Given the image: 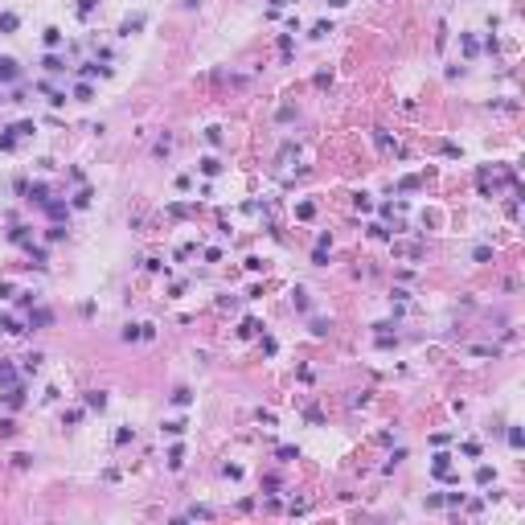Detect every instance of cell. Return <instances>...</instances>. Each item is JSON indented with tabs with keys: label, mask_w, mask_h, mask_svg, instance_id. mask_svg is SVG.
I'll return each mask as SVG.
<instances>
[{
	"label": "cell",
	"mask_w": 525,
	"mask_h": 525,
	"mask_svg": "<svg viewBox=\"0 0 525 525\" xmlns=\"http://www.w3.org/2000/svg\"><path fill=\"white\" fill-rule=\"evenodd\" d=\"M472 259H476V263H488V259H493V247H476Z\"/></svg>",
	"instance_id": "44dd1931"
},
{
	"label": "cell",
	"mask_w": 525,
	"mask_h": 525,
	"mask_svg": "<svg viewBox=\"0 0 525 525\" xmlns=\"http://www.w3.org/2000/svg\"><path fill=\"white\" fill-rule=\"evenodd\" d=\"M201 172H205V177H218V172H221V160H218V156H205V160H201Z\"/></svg>",
	"instance_id": "9c48e42d"
},
{
	"label": "cell",
	"mask_w": 525,
	"mask_h": 525,
	"mask_svg": "<svg viewBox=\"0 0 525 525\" xmlns=\"http://www.w3.org/2000/svg\"><path fill=\"white\" fill-rule=\"evenodd\" d=\"M329 329H332L329 320H312V332H316V336H329Z\"/></svg>",
	"instance_id": "484cf974"
},
{
	"label": "cell",
	"mask_w": 525,
	"mask_h": 525,
	"mask_svg": "<svg viewBox=\"0 0 525 525\" xmlns=\"http://www.w3.org/2000/svg\"><path fill=\"white\" fill-rule=\"evenodd\" d=\"M0 148H4V152H8V148H17V136H13V132H8V136H0Z\"/></svg>",
	"instance_id": "e575fe53"
},
{
	"label": "cell",
	"mask_w": 525,
	"mask_h": 525,
	"mask_svg": "<svg viewBox=\"0 0 525 525\" xmlns=\"http://www.w3.org/2000/svg\"><path fill=\"white\" fill-rule=\"evenodd\" d=\"M353 205L361 209V214H369V209H373V201H369V197H365V193H357V197H353Z\"/></svg>",
	"instance_id": "7402d4cb"
},
{
	"label": "cell",
	"mask_w": 525,
	"mask_h": 525,
	"mask_svg": "<svg viewBox=\"0 0 525 525\" xmlns=\"http://www.w3.org/2000/svg\"><path fill=\"white\" fill-rule=\"evenodd\" d=\"M139 336H144V324H127L123 329V341H139Z\"/></svg>",
	"instance_id": "5bb4252c"
},
{
	"label": "cell",
	"mask_w": 525,
	"mask_h": 525,
	"mask_svg": "<svg viewBox=\"0 0 525 525\" xmlns=\"http://www.w3.org/2000/svg\"><path fill=\"white\" fill-rule=\"evenodd\" d=\"M95 4H99V0H78V17H90V13H95Z\"/></svg>",
	"instance_id": "cb8c5ba5"
},
{
	"label": "cell",
	"mask_w": 525,
	"mask_h": 525,
	"mask_svg": "<svg viewBox=\"0 0 525 525\" xmlns=\"http://www.w3.org/2000/svg\"><path fill=\"white\" fill-rule=\"evenodd\" d=\"M329 4H332V8H341V4H349V0H329Z\"/></svg>",
	"instance_id": "8d00e7d4"
},
{
	"label": "cell",
	"mask_w": 525,
	"mask_h": 525,
	"mask_svg": "<svg viewBox=\"0 0 525 525\" xmlns=\"http://www.w3.org/2000/svg\"><path fill=\"white\" fill-rule=\"evenodd\" d=\"M189 402H193V394L185 390V386H181V390H172V406H189Z\"/></svg>",
	"instance_id": "7c38bea8"
},
{
	"label": "cell",
	"mask_w": 525,
	"mask_h": 525,
	"mask_svg": "<svg viewBox=\"0 0 525 525\" xmlns=\"http://www.w3.org/2000/svg\"><path fill=\"white\" fill-rule=\"evenodd\" d=\"M291 296H296V308L300 312H308V291H291Z\"/></svg>",
	"instance_id": "d6a6232c"
},
{
	"label": "cell",
	"mask_w": 525,
	"mask_h": 525,
	"mask_svg": "<svg viewBox=\"0 0 525 525\" xmlns=\"http://www.w3.org/2000/svg\"><path fill=\"white\" fill-rule=\"evenodd\" d=\"M139 29H144V17H127L123 25H119V33H123V37H132V33H139Z\"/></svg>",
	"instance_id": "7a4b0ae2"
},
{
	"label": "cell",
	"mask_w": 525,
	"mask_h": 525,
	"mask_svg": "<svg viewBox=\"0 0 525 525\" xmlns=\"http://www.w3.org/2000/svg\"><path fill=\"white\" fill-rule=\"evenodd\" d=\"M8 238H13L17 247H25V242H29V230H25V226H17V230H8Z\"/></svg>",
	"instance_id": "9a60e30c"
},
{
	"label": "cell",
	"mask_w": 525,
	"mask_h": 525,
	"mask_svg": "<svg viewBox=\"0 0 525 525\" xmlns=\"http://www.w3.org/2000/svg\"><path fill=\"white\" fill-rule=\"evenodd\" d=\"M13 296V283H4V279H0V300H8Z\"/></svg>",
	"instance_id": "d590c367"
},
{
	"label": "cell",
	"mask_w": 525,
	"mask_h": 525,
	"mask_svg": "<svg viewBox=\"0 0 525 525\" xmlns=\"http://www.w3.org/2000/svg\"><path fill=\"white\" fill-rule=\"evenodd\" d=\"M0 329H4V332H21V324H17V316H4V320H0Z\"/></svg>",
	"instance_id": "83f0119b"
},
{
	"label": "cell",
	"mask_w": 525,
	"mask_h": 525,
	"mask_svg": "<svg viewBox=\"0 0 525 525\" xmlns=\"http://www.w3.org/2000/svg\"><path fill=\"white\" fill-rule=\"evenodd\" d=\"M435 476L451 480V456H435Z\"/></svg>",
	"instance_id": "277c9868"
},
{
	"label": "cell",
	"mask_w": 525,
	"mask_h": 525,
	"mask_svg": "<svg viewBox=\"0 0 525 525\" xmlns=\"http://www.w3.org/2000/svg\"><path fill=\"white\" fill-rule=\"evenodd\" d=\"M312 214H316V205H312V201H304V205H296V218H312Z\"/></svg>",
	"instance_id": "f1b7e54d"
},
{
	"label": "cell",
	"mask_w": 525,
	"mask_h": 525,
	"mask_svg": "<svg viewBox=\"0 0 525 525\" xmlns=\"http://www.w3.org/2000/svg\"><path fill=\"white\" fill-rule=\"evenodd\" d=\"M41 66L50 70V74H62V70H66V66H62V57H57V54H45V62H41Z\"/></svg>",
	"instance_id": "30bf717a"
},
{
	"label": "cell",
	"mask_w": 525,
	"mask_h": 525,
	"mask_svg": "<svg viewBox=\"0 0 525 525\" xmlns=\"http://www.w3.org/2000/svg\"><path fill=\"white\" fill-rule=\"evenodd\" d=\"M41 41L50 45V50H57V45H62V29H54V25H50V29L41 33Z\"/></svg>",
	"instance_id": "52a82bcc"
},
{
	"label": "cell",
	"mask_w": 525,
	"mask_h": 525,
	"mask_svg": "<svg viewBox=\"0 0 525 525\" xmlns=\"http://www.w3.org/2000/svg\"><path fill=\"white\" fill-rule=\"evenodd\" d=\"M205 144H214V148L221 144V127H205Z\"/></svg>",
	"instance_id": "ffe728a7"
},
{
	"label": "cell",
	"mask_w": 525,
	"mask_h": 525,
	"mask_svg": "<svg viewBox=\"0 0 525 525\" xmlns=\"http://www.w3.org/2000/svg\"><path fill=\"white\" fill-rule=\"evenodd\" d=\"M464 456H468V460H476V456H480V443H476V439H468V443H464Z\"/></svg>",
	"instance_id": "d4e9b609"
},
{
	"label": "cell",
	"mask_w": 525,
	"mask_h": 525,
	"mask_svg": "<svg viewBox=\"0 0 525 525\" xmlns=\"http://www.w3.org/2000/svg\"><path fill=\"white\" fill-rule=\"evenodd\" d=\"M86 205H90V189H83V193L74 197V209H86Z\"/></svg>",
	"instance_id": "1f68e13d"
},
{
	"label": "cell",
	"mask_w": 525,
	"mask_h": 525,
	"mask_svg": "<svg viewBox=\"0 0 525 525\" xmlns=\"http://www.w3.org/2000/svg\"><path fill=\"white\" fill-rule=\"evenodd\" d=\"M509 443H513V447H521V443H525V435H521V427H509Z\"/></svg>",
	"instance_id": "f546056e"
},
{
	"label": "cell",
	"mask_w": 525,
	"mask_h": 525,
	"mask_svg": "<svg viewBox=\"0 0 525 525\" xmlns=\"http://www.w3.org/2000/svg\"><path fill=\"white\" fill-rule=\"evenodd\" d=\"M497 480V472L488 468V464H480V468H476V484H493Z\"/></svg>",
	"instance_id": "8fae6325"
},
{
	"label": "cell",
	"mask_w": 525,
	"mask_h": 525,
	"mask_svg": "<svg viewBox=\"0 0 525 525\" xmlns=\"http://www.w3.org/2000/svg\"><path fill=\"white\" fill-rule=\"evenodd\" d=\"M86 406H90V411H103V406H107V394H103V390H90V394H86Z\"/></svg>",
	"instance_id": "5b68a950"
},
{
	"label": "cell",
	"mask_w": 525,
	"mask_h": 525,
	"mask_svg": "<svg viewBox=\"0 0 525 525\" xmlns=\"http://www.w3.org/2000/svg\"><path fill=\"white\" fill-rule=\"evenodd\" d=\"M329 33H332L329 21H316V25H312V37H329Z\"/></svg>",
	"instance_id": "d6986e66"
},
{
	"label": "cell",
	"mask_w": 525,
	"mask_h": 525,
	"mask_svg": "<svg viewBox=\"0 0 525 525\" xmlns=\"http://www.w3.org/2000/svg\"><path fill=\"white\" fill-rule=\"evenodd\" d=\"M8 132H13V136H33V119H21V123L8 127Z\"/></svg>",
	"instance_id": "4fadbf2b"
},
{
	"label": "cell",
	"mask_w": 525,
	"mask_h": 525,
	"mask_svg": "<svg viewBox=\"0 0 525 525\" xmlns=\"http://www.w3.org/2000/svg\"><path fill=\"white\" fill-rule=\"evenodd\" d=\"M74 99H78V103H90V99H95V86H90V83H78V86H74Z\"/></svg>",
	"instance_id": "ba28073f"
},
{
	"label": "cell",
	"mask_w": 525,
	"mask_h": 525,
	"mask_svg": "<svg viewBox=\"0 0 525 525\" xmlns=\"http://www.w3.org/2000/svg\"><path fill=\"white\" fill-rule=\"evenodd\" d=\"M25 193H29V201H37V205L50 201V189H45V185H33V189H25Z\"/></svg>",
	"instance_id": "8992f818"
},
{
	"label": "cell",
	"mask_w": 525,
	"mask_h": 525,
	"mask_svg": "<svg viewBox=\"0 0 525 525\" xmlns=\"http://www.w3.org/2000/svg\"><path fill=\"white\" fill-rule=\"evenodd\" d=\"M45 209H50V218H66V205H57V201H45Z\"/></svg>",
	"instance_id": "4dcf8cb0"
},
{
	"label": "cell",
	"mask_w": 525,
	"mask_h": 525,
	"mask_svg": "<svg viewBox=\"0 0 525 525\" xmlns=\"http://www.w3.org/2000/svg\"><path fill=\"white\" fill-rule=\"evenodd\" d=\"M185 517H214V513H209V509H205V505H193V509H189V513H185Z\"/></svg>",
	"instance_id": "836d02e7"
},
{
	"label": "cell",
	"mask_w": 525,
	"mask_h": 525,
	"mask_svg": "<svg viewBox=\"0 0 525 525\" xmlns=\"http://www.w3.org/2000/svg\"><path fill=\"white\" fill-rule=\"evenodd\" d=\"M17 25H21L17 13H0V33H17Z\"/></svg>",
	"instance_id": "3957f363"
},
{
	"label": "cell",
	"mask_w": 525,
	"mask_h": 525,
	"mask_svg": "<svg viewBox=\"0 0 525 525\" xmlns=\"http://www.w3.org/2000/svg\"><path fill=\"white\" fill-rule=\"evenodd\" d=\"M33 324H50V312H45V308H37V312L29 316V329H33Z\"/></svg>",
	"instance_id": "603a6c76"
},
{
	"label": "cell",
	"mask_w": 525,
	"mask_h": 525,
	"mask_svg": "<svg viewBox=\"0 0 525 525\" xmlns=\"http://www.w3.org/2000/svg\"><path fill=\"white\" fill-rule=\"evenodd\" d=\"M17 74H21V70H17V62H13V57H0V83H13Z\"/></svg>",
	"instance_id": "6da1fadb"
},
{
	"label": "cell",
	"mask_w": 525,
	"mask_h": 525,
	"mask_svg": "<svg viewBox=\"0 0 525 525\" xmlns=\"http://www.w3.org/2000/svg\"><path fill=\"white\" fill-rule=\"evenodd\" d=\"M460 41H464V54H468V57H472L476 50H480V45H476V37H468V33H464V37H460Z\"/></svg>",
	"instance_id": "4316f807"
},
{
	"label": "cell",
	"mask_w": 525,
	"mask_h": 525,
	"mask_svg": "<svg viewBox=\"0 0 525 525\" xmlns=\"http://www.w3.org/2000/svg\"><path fill=\"white\" fill-rule=\"evenodd\" d=\"M181 464H185V447H172L168 451V468H181Z\"/></svg>",
	"instance_id": "ac0fdd59"
},
{
	"label": "cell",
	"mask_w": 525,
	"mask_h": 525,
	"mask_svg": "<svg viewBox=\"0 0 525 525\" xmlns=\"http://www.w3.org/2000/svg\"><path fill=\"white\" fill-rule=\"evenodd\" d=\"M259 329H263L259 320H242V329H238V336H254V332H259Z\"/></svg>",
	"instance_id": "2e32d148"
},
{
	"label": "cell",
	"mask_w": 525,
	"mask_h": 525,
	"mask_svg": "<svg viewBox=\"0 0 525 525\" xmlns=\"http://www.w3.org/2000/svg\"><path fill=\"white\" fill-rule=\"evenodd\" d=\"M185 427H189L185 418H172V423H165V431H168V435H185Z\"/></svg>",
	"instance_id": "e0dca14e"
}]
</instances>
